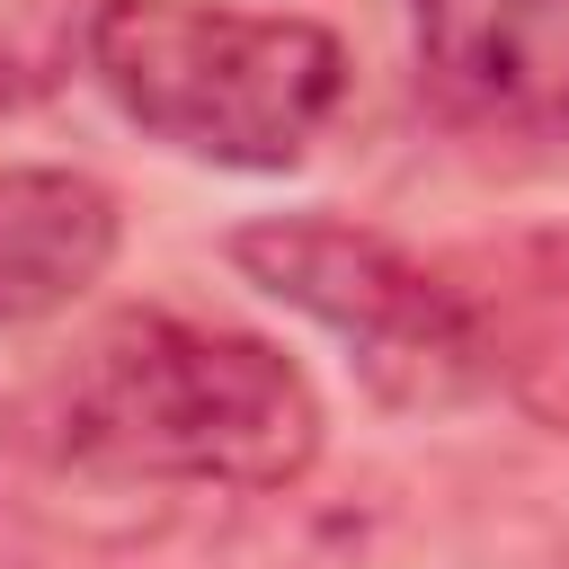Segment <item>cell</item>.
Here are the masks:
<instances>
[{
  "label": "cell",
  "instance_id": "cell-1",
  "mask_svg": "<svg viewBox=\"0 0 569 569\" xmlns=\"http://www.w3.org/2000/svg\"><path fill=\"white\" fill-rule=\"evenodd\" d=\"M320 436L329 409L276 338L187 311H116L53 391V453L98 480L284 498Z\"/></svg>",
  "mask_w": 569,
  "mask_h": 569
},
{
  "label": "cell",
  "instance_id": "cell-2",
  "mask_svg": "<svg viewBox=\"0 0 569 569\" xmlns=\"http://www.w3.org/2000/svg\"><path fill=\"white\" fill-rule=\"evenodd\" d=\"M80 62L124 124L204 169H293L347 107V44L320 18L222 0H89Z\"/></svg>",
  "mask_w": 569,
  "mask_h": 569
},
{
  "label": "cell",
  "instance_id": "cell-3",
  "mask_svg": "<svg viewBox=\"0 0 569 569\" xmlns=\"http://www.w3.org/2000/svg\"><path fill=\"white\" fill-rule=\"evenodd\" d=\"M231 267L258 293H276L284 311H302L311 329H329L382 409L445 418V409L498 391V338H489L480 293L453 284L445 267L409 258L373 222L258 213L231 231Z\"/></svg>",
  "mask_w": 569,
  "mask_h": 569
},
{
  "label": "cell",
  "instance_id": "cell-4",
  "mask_svg": "<svg viewBox=\"0 0 569 569\" xmlns=\"http://www.w3.org/2000/svg\"><path fill=\"white\" fill-rule=\"evenodd\" d=\"M418 80L471 133H569V0H409Z\"/></svg>",
  "mask_w": 569,
  "mask_h": 569
},
{
  "label": "cell",
  "instance_id": "cell-5",
  "mask_svg": "<svg viewBox=\"0 0 569 569\" xmlns=\"http://www.w3.org/2000/svg\"><path fill=\"white\" fill-rule=\"evenodd\" d=\"M124 249V213L89 169H0V329H36L107 284Z\"/></svg>",
  "mask_w": 569,
  "mask_h": 569
},
{
  "label": "cell",
  "instance_id": "cell-6",
  "mask_svg": "<svg viewBox=\"0 0 569 569\" xmlns=\"http://www.w3.org/2000/svg\"><path fill=\"white\" fill-rule=\"evenodd\" d=\"M71 53V0H0V98H36Z\"/></svg>",
  "mask_w": 569,
  "mask_h": 569
},
{
  "label": "cell",
  "instance_id": "cell-7",
  "mask_svg": "<svg viewBox=\"0 0 569 569\" xmlns=\"http://www.w3.org/2000/svg\"><path fill=\"white\" fill-rule=\"evenodd\" d=\"M533 249H542V258H551V267H560V276H569V231H542V240H533Z\"/></svg>",
  "mask_w": 569,
  "mask_h": 569
}]
</instances>
